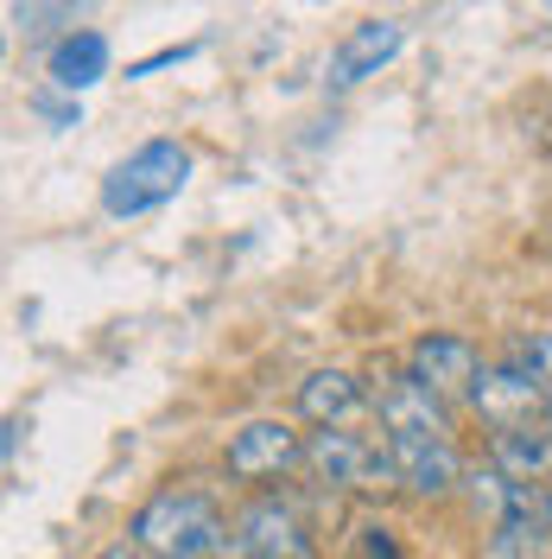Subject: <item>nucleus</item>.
<instances>
[{"label":"nucleus","instance_id":"obj_1","mask_svg":"<svg viewBox=\"0 0 552 559\" xmlns=\"http://www.w3.org/2000/svg\"><path fill=\"white\" fill-rule=\"evenodd\" d=\"M223 534L229 527H223V515H216V502L204 489H159L153 502H140L128 540L153 559H209V547Z\"/></svg>","mask_w":552,"mask_h":559},{"label":"nucleus","instance_id":"obj_2","mask_svg":"<svg viewBox=\"0 0 552 559\" xmlns=\"http://www.w3.org/2000/svg\"><path fill=\"white\" fill-rule=\"evenodd\" d=\"M184 185H191V146H178V140H146V146H134V153L103 178V210L108 216H146V210L172 204Z\"/></svg>","mask_w":552,"mask_h":559},{"label":"nucleus","instance_id":"obj_3","mask_svg":"<svg viewBox=\"0 0 552 559\" xmlns=\"http://www.w3.org/2000/svg\"><path fill=\"white\" fill-rule=\"evenodd\" d=\"M305 464L317 471V484H337V489H400V471H394L387 439L369 445V439H356V432H344V426L311 432Z\"/></svg>","mask_w":552,"mask_h":559},{"label":"nucleus","instance_id":"obj_4","mask_svg":"<svg viewBox=\"0 0 552 559\" xmlns=\"http://www.w3.org/2000/svg\"><path fill=\"white\" fill-rule=\"evenodd\" d=\"M236 534H242L261 559H317V527H311L305 502H299V496H279V489L248 502Z\"/></svg>","mask_w":552,"mask_h":559},{"label":"nucleus","instance_id":"obj_5","mask_svg":"<svg viewBox=\"0 0 552 559\" xmlns=\"http://www.w3.org/2000/svg\"><path fill=\"white\" fill-rule=\"evenodd\" d=\"M547 382H533V376H520L515 362H502V369H483L477 388H470V407L483 414L489 432H520V426H533V419H547Z\"/></svg>","mask_w":552,"mask_h":559},{"label":"nucleus","instance_id":"obj_6","mask_svg":"<svg viewBox=\"0 0 552 559\" xmlns=\"http://www.w3.org/2000/svg\"><path fill=\"white\" fill-rule=\"evenodd\" d=\"M299 457H305V445H299V432L286 419H248L229 439V477L236 484H274Z\"/></svg>","mask_w":552,"mask_h":559},{"label":"nucleus","instance_id":"obj_7","mask_svg":"<svg viewBox=\"0 0 552 559\" xmlns=\"http://www.w3.org/2000/svg\"><path fill=\"white\" fill-rule=\"evenodd\" d=\"M407 376H419L439 401H445V394H464V401H470V388L483 376V356H477L470 337H457V331H432V337H419V344L407 349Z\"/></svg>","mask_w":552,"mask_h":559},{"label":"nucleus","instance_id":"obj_8","mask_svg":"<svg viewBox=\"0 0 552 559\" xmlns=\"http://www.w3.org/2000/svg\"><path fill=\"white\" fill-rule=\"evenodd\" d=\"M375 414L387 426V439H445V401L419 376H381Z\"/></svg>","mask_w":552,"mask_h":559},{"label":"nucleus","instance_id":"obj_9","mask_svg":"<svg viewBox=\"0 0 552 559\" xmlns=\"http://www.w3.org/2000/svg\"><path fill=\"white\" fill-rule=\"evenodd\" d=\"M400 45H407V26H394V20H362V26H349L344 45L331 51V90H349V83L375 76L381 64L400 58Z\"/></svg>","mask_w":552,"mask_h":559},{"label":"nucleus","instance_id":"obj_10","mask_svg":"<svg viewBox=\"0 0 552 559\" xmlns=\"http://www.w3.org/2000/svg\"><path fill=\"white\" fill-rule=\"evenodd\" d=\"M387 452H394L400 489H413V496H445V489H457V477H464L451 439H387Z\"/></svg>","mask_w":552,"mask_h":559},{"label":"nucleus","instance_id":"obj_11","mask_svg":"<svg viewBox=\"0 0 552 559\" xmlns=\"http://www.w3.org/2000/svg\"><path fill=\"white\" fill-rule=\"evenodd\" d=\"M489 464L502 471V477H515V484H547L552 477V432L540 426H520V432H495L489 439Z\"/></svg>","mask_w":552,"mask_h":559},{"label":"nucleus","instance_id":"obj_12","mask_svg":"<svg viewBox=\"0 0 552 559\" xmlns=\"http://www.w3.org/2000/svg\"><path fill=\"white\" fill-rule=\"evenodd\" d=\"M356 407H362V388H356L349 369H311L305 382H299V414L311 426H344Z\"/></svg>","mask_w":552,"mask_h":559},{"label":"nucleus","instance_id":"obj_13","mask_svg":"<svg viewBox=\"0 0 552 559\" xmlns=\"http://www.w3.org/2000/svg\"><path fill=\"white\" fill-rule=\"evenodd\" d=\"M108 76V38L103 33H64L51 45V83L58 90H89V83H103Z\"/></svg>","mask_w":552,"mask_h":559},{"label":"nucleus","instance_id":"obj_14","mask_svg":"<svg viewBox=\"0 0 552 559\" xmlns=\"http://www.w3.org/2000/svg\"><path fill=\"white\" fill-rule=\"evenodd\" d=\"M508 362H515L520 376L552 388V331H520L515 344H508Z\"/></svg>","mask_w":552,"mask_h":559},{"label":"nucleus","instance_id":"obj_15","mask_svg":"<svg viewBox=\"0 0 552 559\" xmlns=\"http://www.w3.org/2000/svg\"><path fill=\"white\" fill-rule=\"evenodd\" d=\"M362 559H400L394 534H387V527H362Z\"/></svg>","mask_w":552,"mask_h":559},{"label":"nucleus","instance_id":"obj_16","mask_svg":"<svg viewBox=\"0 0 552 559\" xmlns=\"http://www.w3.org/2000/svg\"><path fill=\"white\" fill-rule=\"evenodd\" d=\"M209 559H261V554H254V547H248L242 534H223V540H216V547H209Z\"/></svg>","mask_w":552,"mask_h":559},{"label":"nucleus","instance_id":"obj_17","mask_svg":"<svg viewBox=\"0 0 552 559\" xmlns=\"http://www.w3.org/2000/svg\"><path fill=\"white\" fill-rule=\"evenodd\" d=\"M38 115H45V121H64V128H70V121H76V108H64V103H51V96H38Z\"/></svg>","mask_w":552,"mask_h":559},{"label":"nucleus","instance_id":"obj_18","mask_svg":"<svg viewBox=\"0 0 552 559\" xmlns=\"http://www.w3.org/2000/svg\"><path fill=\"white\" fill-rule=\"evenodd\" d=\"M540 527H547V534H552V484L540 489Z\"/></svg>","mask_w":552,"mask_h":559},{"label":"nucleus","instance_id":"obj_19","mask_svg":"<svg viewBox=\"0 0 552 559\" xmlns=\"http://www.w3.org/2000/svg\"><path fill=\"white\" fill-rule=\"evenodd\" d=\"M96 559H134V540H128V547H108V554H96Z\"/></svg>","mask_w":552,"mask_h":559},{"label":"nucleus","instance_id":"obj_20","mask_svg":"<svg viewBox=\"0 0 552 559\" xmlns=\"http://www.w3.org/2000/svg\"><path fill=\"white\" fill-rule=\"evenodd\" d=\"M540 426H547V432H552V394H547V419H540Z\"/></svg>","mask_w":552,"mask_h":559}]
</instances>
